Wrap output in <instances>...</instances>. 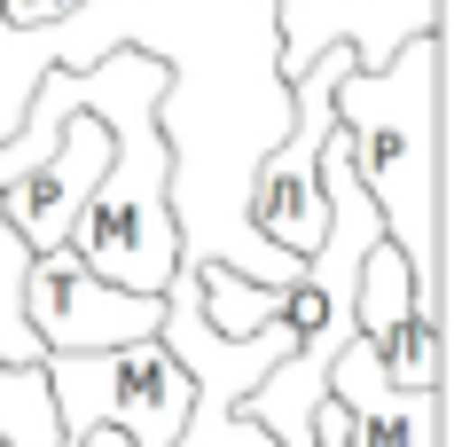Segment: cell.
Here are the masks:
<instances>
[{
	"label": "cell",
	"instance_id": "cell-1",
	"mask_svg": "<svg viewBox=\"0 0 462 447\" xmlns=\"http://www.w3.org/2000/svg\"><path fill=\"white\" fill-rule=\"evenodd\" d=\"M337 142L384 244L415 275V314H439V32H415L392 63H353L337 79Z\"/></svg>",
	"mask_w": 462,
	"mask_h": 447
},
{
	"label": "cell",
	"instance_id": "cell-2",
	"mask_svg": "<svg viewBox=\"0 0 462 447\" xmlns=\"http://www.w3.org/2000/svg\"><path fill=\"white\" fill-rule=\"evenodd\" d=\"M40 385H48V408H55L63 440L110 424L134 447H172L196 408V385L165 353V338H134V346H102V353H48Z\"/></svg>",
	"mask_w": 462,
	"mask_h": 447
},
{
	"label": "cell",
	"instance_id": "cell-3",
	"mask_svg": "<svg viewBox=\"0 0 462 447\" xmlns=\"http://www.w3.org/2000/svg\"><path fill=\"white\" fill-rule=\"evenodd\" d=\"M345 71H353V48L337 40V48H321L298 79H282V87H291V126L251 157L244 212H251V228H259L274 251H291V259H314V244L329 236L321 142L337 134V79Z\"/></svg>",
	"mask_w": 462,
	"mask_h": 447
},
{
	"label": "cell",
	"instance_id": "cell-4",
	"mask_svg": "<svg viewBox=\"0 0 462 447\" xmlns=\"http://www.w3.org/2000/svg\"><path fill=\"white\" fill-rule=\"evenodd\" d=\"M24 314L48 353H102V346L157 338L165 298L125 291L110 275H95L71 244H55V251H32V267H24Z\"/></svg>",
	"mask_w": 462,
	"mask_h": 447
},
{
	"label": "cell",
	"instance_id": "cell-5",
	"mask_svg": "<svg viewBox=\"0 0 462 447\" xmlns=\"http://www.w3.org/2000/svg\"><path fill=\"white\" fill-rule=\"evenodd\" d=\"M102 165H110V126H102L95 110H63L48 157L24 165L16 181H0V220L16 228L32 251H55L63 236H71L87 189L102 181Z\"/></svg>",
	"mask_w": 462,
	"mask_h": 447
},
{
	"label": "cell",
	"instance_id": "cell-6",
	"mask_svg": "<svg viewBox=\"0 0 462 447\" xmlns=\"http://www.w3.org/2000/svg\"><path fill=\"white\" fill-rule=\"evenodd\" d=\"M329 393L353 424V447H439V393H400L361 338L329 361Z\"/></svg>",
	"mask_w": 462,
	"mask_h": 447
},
{
	"label": "cell",
	"instance_id": "cell-7",
	"mask_svg": "<svg viewBox=\"0 0 462 447\" xmlns=\"http://www.w3.org/2000/svg\"><path fill=\"white\" fill-rule=\"evenodd\" d=\"M361 346L400 393H439V314H400L392 330H376Z\"/></svg>",
	"mask_w": 462,
	"mask_h": 447
},
{
	"label": "cell",
	"instance_id": "cell-8",
	"mask_svg": "<svg viewBox=\"0 0 462 447\" xmlns=\"http://www.w3.org/2000/svg\"><path fill=\"white\" fill-rule=\"evenodd\" d=\"M24 267H32V244L0 220V369H40L48 346L32 338V314H24Z\"/></svg>",
	"mask_w": 462,
	"mask_h": 447
},
{
	"label": "cell",
	"instance_id": "cell-9",
	"mask_svg": "<svg viewBox=\"0 0 462 447\" xmlns=\"http://www.w3.org/2000/svg\"><path fill=\"white\" fill-rule=\"evenodd\" d=\"M63 8H79V0H0V16H8V24H55Z\"/></svg>",
	"mask_w": 462,
	"mask_h": 447
},
{
	"label": "cell",
	"instance_id": "cell-10",
	"mask_svg": "<svg viewBox=\"0 0 462 447\" xmlns=\"http://www.w3.org/2000/svg\"><path fill=\"white\" fill-rule=\"evenodd\" d=\"M63 447H134V440H125V432H110V424H95V432H71Z\"/></svg>",
	"mask_w": 462,
	"mask_h": 447
}]
</instances>
